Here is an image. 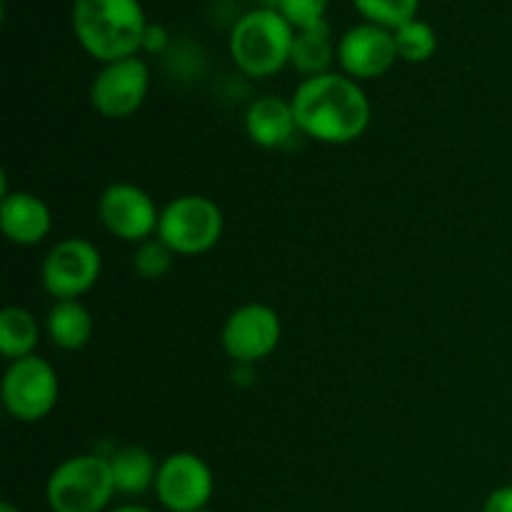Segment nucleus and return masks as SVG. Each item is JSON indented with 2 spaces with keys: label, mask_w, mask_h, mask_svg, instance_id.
<instances>
[{
  "label": "nucleus",
  "mask_w": 512,
  "mask_h": 512,
  "mask_svg": "<svg viewBox=\"0 0 512 512\" xmlns=\"http://www.w3.org/2000/svg\"><path fill=\"white\" fill-rule=\"evenodd\" d=\"M290 103L298 130L315 143H355L363 138L373 120V105L363 85L333 70L300 80Z\"/></svg>",
  "instance_id": "f257e3e1"
},
{
  "label": "nucleus",
  "mask_w": 512,
  "mask_h": 512,
  "mask_svg": "<svg viewBox=\"0 0 512 512\" xmlns=\"http://www.w3.org/2000/svg\"><path fill=\"white\" fill-rule=\"evenodd\" d=\"M70 25L80 48L105 65L143 50L148 18L140 0H73Z\"/></svg>",
  "instance_id": "f03ea898"
},
{
  "label": "nucleus",
  "mask_w": 512,
  "mask_h": 512,
  "mask_svg": "<svg viewBox=\"0 0 512 512\" xmlns=\"http://www.w3.org/2000/svg\"><path fill=\"white\" fill-rule=\"evenodd\" d=\"M295 28L275 8L248 10L228 38L235 68L248 78H273L290 65Z\"/></svg>",
  "instance_id": "7ed1b4c3"
},
{
  "label": "nucleus",
  "mask_w": 512,
  "mask_h": 512,
  "mask_svg": "<svg viewBox=\"0 0 512 512\" xmlns=\"http://www.w3.org/2000/svg\"><path fill=\"white\" fill-rule=\"evenodd\" d=\"M118 495L105 455H73L55 465L45 483V503L50 512H108Z\"/></svg>",
  "instance_id": "20e7f679"
},
{
  "label": "nucleus",
  "mask_w": 512,
  "mask_h": 512,
  "mask_svg": "<svg viewBox=\"0 0 512 512\" xmlns=\"http://www.w3.org/2000/svg\"><path fill=\"white\" fill-rule=\"evenodd\" d=\"M225 218L220 205L208 195H178L160 210L158 238L175 255H203L220 243Z\"/></svg>",
  "instance_id": "39448f33"
},
{
  "label": "nucleus",
  "mask_w": 512,
  "mask_h": 512,
  "mask_svg": "<svg viewBox=\"0 0 512 512\" xmlns=\"http://www.w3.org/2000/svg\"><path fill=\"white\" fill-rule=\"evenodd\" d=\"M0 398L13 420L40 423L58 405L60 378L48 360L28 355L8 363L0 380Z\"/></svg>",
  "instance_id": "423d86ee"
},
{
  "label": "nucleus",
  "mask_w": 512,
  "mask_h": 512,
  "mask_svg": "<svg viewBox=\"0 0 512 512\" xmlns=\"http://www.w3.org/2000/svg\"><path fill=\"white\" fill-rule=\"evenodd\" d=\"M103 273V255L90 240L63 238L45 253L40 280L53 300H78Z\"/></svg>",
  "instance_id": "0eeeda50"
},
{
  "label": "nucleus",
  "mask_w": 512,
  "mask_h": 512,
  "mask_svg": "<svg viewBox=\"0 0 512 512\" xmlns=\"http://www.w3.org/2000/svg\"><path fill=\"white\" fill-rule=\"evenodd\" d=\"M283 338L280 315L265 303H245L225 318L220 345L235 365H255L270 358Z\"/></svg>",
  "instance_id": "6e6552de"
},
{
  "label": "nucleus",
  "mask_w": 512,
  "mask_h": 512,
  "mask_svg": "<svg viewBox=\"0 0 512 512\" xmlns=\"http://www.w3.org/2000/svg\"><path fill=\"white\" fill-rule=\"evenodd\" d=\"M153 493L168 512L205 510L213 500L215 475L200 455L180 450L160 460Z\"/></svg>",
  "instance_id": "1a4fd4ad"
},
{
  "label": "nucleus",
  "mask_w": 512,
  "mask_h": 512,
  "mask_svg": "<svg viewBox=\"0 0 512 512\" xmlns=\"http://www.w3.org/2000/svg\"><path fill=\"white\" fill-rule=\"evenodd\" d=\"M150 90V68L143 58L113 60L100 65L90 83V105L108 120H125L140 110Z\"/></svg>",
  "instance_id": "9d476101"
},
{
  "label": "nucleus",
  "mask_w": 512,
  "mask_h": 512,
  "mask_svg": "<svg viewBox=\"0 0 512 512\" xmlns=\"http://www.w3.org/2000/svg\"><path fill=\"white\" fill-rule=\"evenodd\" d=\"M98 223L113 238L140 245L155 238L160 223V210L148 190L135 183H113L98 195Z\"/></svg>",
  "instance_id": "9b49d317"
},
{
  "label": "nucleus",
  "mask_w": 512,
  "mask_h": 512,
  "mask_svg": "<svg viewBox=\"0 0 512 512\" xmlns=\"http://www.w3.org/2000/svg\"><path fill=\"white\" fill-rule=\"evenodd\" d=\"M395 33L373 23H360L345 30L338 40L340 73L358 80L383 78L398 63Z\"/></svg>",
  "instance_id": "f8f14e48"
},
{
  "label": "nucleus",
  "mask_w": 512,
  "mask_h": 512,
  "mask_svg": "<svg viewBox=\"0 0 512 512\" xmlns=\"http://www.w3.org/2000/svg\"><path fill=\"white\" fill-rule=\"evenodd\" d=\"M0 228L13 245L33 248L48 238L53 228V213L40 195L28 190H10L0 198Z\"/></svg>",
  "instance_id": "ddd939ff"
},
{
  "label": "nucleus",
  "mask_w": 512,
  "mask_h": 512,
  "mask_svg": "<svg viewBox=\"0 0 512 512\" xmlns=\"http://www.w3.org/2000/svg\"><path fill=\"white\" fill-rule=\"evenodd\" d=\"M245 133L258 148H285L295 133H300L293 103L280 95H263L253 100L245 110Z\"/></svg>",
  "instance_id": "4468645a"
},
{
  "label": "nucleus",
  "mask_w": 512,
  "mask_h": 512,
  "mask_svg": "<svg viewBox=\"0 0 512 512\" xmlns=\"http://www.w3.org/2000/svg\"><path fill=\"white\" fill-rule=\"evenodd\" d=\"M105 458H108L115 490L120 495L138 498V495L150 493L155 488L160 463L153 458L150 450L140 448V445H120V448H115Z\"/></svg>",
  "instance_id": "2eb2a0df"
},
{
  "label": "nucleus",
  "mask_w": 512,
  "mask_h": 512,
  "mask_svg": "<svg viewBox=\"0 0 512 512\" xmlns=\"http://www.w3.org/2000/svg\"><path fill=\"white\" fill-rule=\"evenodd\" d=\"M45 333L55 348L75 353L93 338V315L80 300H55L45 318Z\"/></svg>",
  "instance_id": "dca6fc26"
},
{
  "label": "nucleus",
  "mask_w": 512,
  "mask_h": 512,
  "mask_svg": "<svg viewBox=\"0 0 512 512\" xmlns=\"http://www.w3.org/2000/svg\"><path fill=\"white\" fill-rule=\"evenodd\" d=\"M338 60V43H333L330 25H315L308 30H295L293 53H290V65L305 78L330 73L333 63Z\"/></svg>",
  "instance_id": "f3484780"
},
{
  "label": "nucleus",
  "mask_w": 512,
  "mask_h": 512,
  "mask_svg": "<svg viewBox=\"0 0 512 512\" xmlns=\"http://www.w3.org/2000/svg\"><path fill=\"white\" fill-rule=\"evenodd\" d=\"M40 343V323L30 310L10 305L0 313V355L8 363L35 355Z\"/></svg>",
  "instance_id": "a211bd4d"
},
{
  "label": "nucleus",
  "mask_w": 512,
  "mask_h": 512,
  "mask_svg": "<svg viewBox=\"0 0 512 512\" xmlns=\"http://www.w3.org/2000/svg\"><path fill=\"white\" fill-rule=\"evenodd\" d=\"M393 33L395 45H398V58L405 63H425L438 50V33L428 20L413 18Z\"/></svg>",
  "instance_id": "6ab92c4d"
},
{
  "label": "nucleus",
  "mask_w": 512,
  "mask_h": 512,
  "mask_svg": "<svg viewBox=\"0 0 512 512\" xmlns=\"http://www.w3.org/2000/svg\"><path fill=\"white\" fill-rule=\"evenodd\" d=\"M353 8L363 15L365 23L398 30L408 20L418 18L420 0H353Z\"/></svg>",
  "instance_id": "aec40b11"
},
{
  "label": "nucleus",
  "mask_w": 512,
  "mask_h": 512,
  "mask_svg": "<svg viewBox=\"0 0 512 512\" xmlns=\"http://www.w3.org/2000/svg\"><path fill=\"white\" fill-rule=\"evenodd\" d=\"M173 260H175L173 250H170L158 235H155V238L143 240L140 245H135L133 270L135 275L143 280H160L170 273Z\"/></svg>",
  "instance_id": "412c9836"
},
{
  "label": "nucleus",
  "mask_w": 512,
  "mask_h": 512,
  "mask_svg": "<svg viewBox=\"0 0 512 512\" xmlns=\"http://www.w3.org/2000/svg\"><path fill=\"white\" fill-rule=\"evenodd\" d=\"M330 0H275L270 8L278 10L295 30H308L325 23Z\"/></svg>",
  "instance_id": "4be33fe9"
},
{
  "label": "nucleus",
  "mask_w": 512,
  "mask_h": 512,
  "mask_svg": "<svg viewBox=\"0 0 512 512\" xmlns=\"http://www.w3.org/2000/svg\"><path fill=\"white\" fill-rule=\"evenodd\" d=\"M168 43H170L168 30L158 23H148V28H145V35H143L145 53H163V50L168 48Z\"/></svg>",
  "instance_id": "5701e85b"
},
{
  "label": "nucleus",
  "mask_w": 512,
  "mask_h": 512,
  "mask_svg": "<svg viewBox=\"0 0 512 512\" xmlns=\"http://www.w3.org/2000/svg\"><path fill=\"white\" fill-rule=\"evenodd\" d=\"M483 512H512V485L495 488L493 493L485 498Z\"/></svg>",
  "instance_id": "b1692460"
},
{
  "label": "nucleus",
  "mask_w": 512,
  "mask_h": 512,
  "mask_svg": "<svg viewBox=\"0 0 512 512\" xmlns=\"http://www.w3.org/2000/svg\"><path fill=\"white\" fill-rule=\"evenodd\" d=\"M108 512H155V510L145 508V505H140V503H123V505H118V508H110Z\"/></svg>",
  "instance_id": "393cba45"
},
{
  "label": "nucleus",
  "mask_w": 512,
  "mask_h": 512,
  "mask_svg": "<svg viewBox=\"0 0 512 512\" xmlns=\"http://www.w3.org/2000/svg\"><path fill=\"white\" fill-rule=\"evenodd\" d=\"M0 512H23V510H20L18 505L10 503V500H3V503H0Z\"/></svg>",
  "instance_id": "a878e982"
},
{
  "label": "nucleus",
  "mask_w": 512,
  "mask_h": 512,
  "mask_svg": "<svg viewBox=\"0 0 512 512\" xmlns=\"http://www.w3.org/2000/svg\"><path fill=\"white\" fill-rule=\"evenodd\" d=\"M198 512H213L210 508H205V510H198Z\"/></svg>",
  "instance_id": "bb28decb"
},
{
  "label": "nucleus",
  "mask_w": 512,
  "mask_h": 512,
  "mask_svg": "<svg viewBox=\"0 0 512 512\" xmlns=\"http://www.w3.org/2000/svg\"><path fill=\"white\" fill-rule=\"evenodd\" d=\"M268 512H273V510H268Z\"/></svg>",
  "instance_id": "cd10ccee"
}]
</instances>
